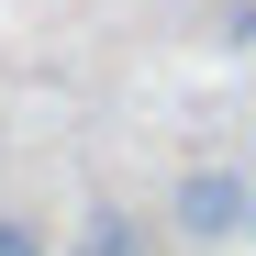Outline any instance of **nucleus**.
<instances>
[{"mask_svg": "<svg viewBox=\"0 0 256 256\" xmlns=\"http://www.w3.org/2000/svg\"><path fill=\"white\" fill-rule=\"evenodd\" d=\"M0 256H56V234L34 223V212H0Z\"/></svg>", "mask_w": 256, "mask_h": 256, "instance_id": "7ed1b4c3", "label": "nucleus"}, {"mask_svg": "<svg viewBox=\"0 0 256 256\" xmlns=\"http://www.w3.org/2000/svg\"><path fill=\"white\" fill-rule=\"evenodd\" d=\"M167 234L190 256H223L256 234V167L245 156H190L178 178H167Z\"/></svg>", "mask_w": 256, "mask_h": 256, "instance_id": "f257e3e1", "label": "nucleus"}, {"mask_svg": "<svg viewBox=\"0 0 256 256\" xmlns=\"http://www.w3.org/2000/svg\"><path fill=\"white\" fill-rule=\"evenodd\" d=\"M67 256H156V223H145L134 200H90L78 234H67Z\"/></svg>", "mask_w": 256, "mask_h": 256, "instance_id": "f03ea898", "label": "nucleus"}]
</instances>
